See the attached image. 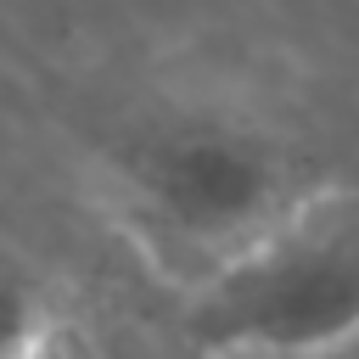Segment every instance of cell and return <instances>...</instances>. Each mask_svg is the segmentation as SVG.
I'll list each match as a JSON object with an SVG mask.
<instances>
[{"mask_svg": "<svg viewBox=\"0 0 359 359\" xmlns=\"http://www.w3.org/2000/svg\"><path fill=\"white\" fill-rule=\"evenodd\" d=\"M191 337L213 353H314L359 337V196H325L286 236L202 280Z\"/></svg>", "mask_w": 359, "mask_h": 359, "instance_id": "7a4b0ae2", "label": "cell"}, {"mask_svg": "<svg viewBox=\"0 0 359 359\" xmlns=\"http://www.w3.org/2000/svg\"><path fill=\"white\" fill-rule=\"evenodd\" d=\"M34 359H90V348H84L67 325H50V337H45V348H39Z\"/></svg>", "mask_w": 359, "mask_h": 359, "instance_id": "277c9868", "label": "cell"}, {"mask_svg": "<svg viewBox=\"0 0 359 359\" xmlns=\"http://www.w3.org/2000/svg\"><path fill=\"white\" fill-rule=\"evenodd\" d=\"M50 303L28 258L0 236V359H34L50 337Z\"/></svg>", "mask_w": 359, "mask_h": 359, "instance_id": "3957f363", "label": "cell"}, {"mask_svg": "<svg viewBox=\"0 0 359 359\" xmlns=\"http://www.w3.org/2000/svg\"><path fill=\"white\" fill-rule=\"evenodd\" d=\"M79 140L123 219L202 280L348 191L337 95L247 45H174L84 79Z\"/></svg>", "mask_w": 359, "mask_h": 359, "instance_id": "6da1fadb", "label": "cell"}]
</instances>
